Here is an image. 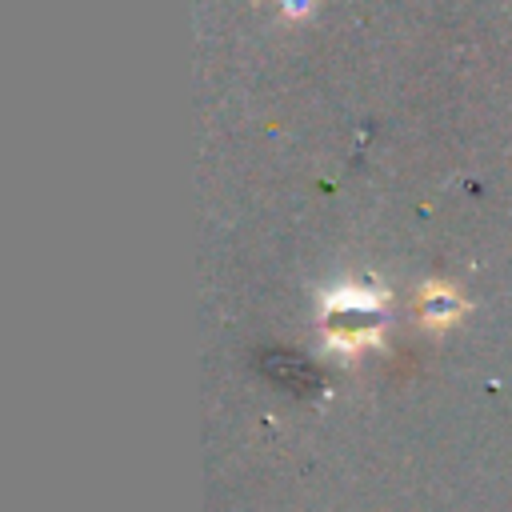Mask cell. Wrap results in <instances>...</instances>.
Masks as SVG:
<instances>
[{"instance_id": "obj_2", "label": "cell", "mask_w": 512, "mask_h": 512, "mask_svg": "<svg viewBox=\"0 0 512 512\" xmlns=\"http://www.w3.org/2000/svg\"><path fill=\"white\" fill-rule=\"evenodd\" d=\"M456 312H460V304H456L448 292H432V296L424 300V316H428V320H440V324H444V320H452Z\"/></svg>"}, {"instance_id": "obj_1", "label": "cell", "mask_w": 512, "mask_h": 512, "mask_svg": "<svg viewBox=\"0 0 512 512\" xmlns=\"http://www.w3.org/2000/svg\"><path fill=\"white\" fill-rule=\"evenodd\" d=\"M380 324H384V312H380V296H372V292L344 288V292L328 296V304H324V332L336 348H360V344L376 340Z\"/></svg>"}]
</instances>
